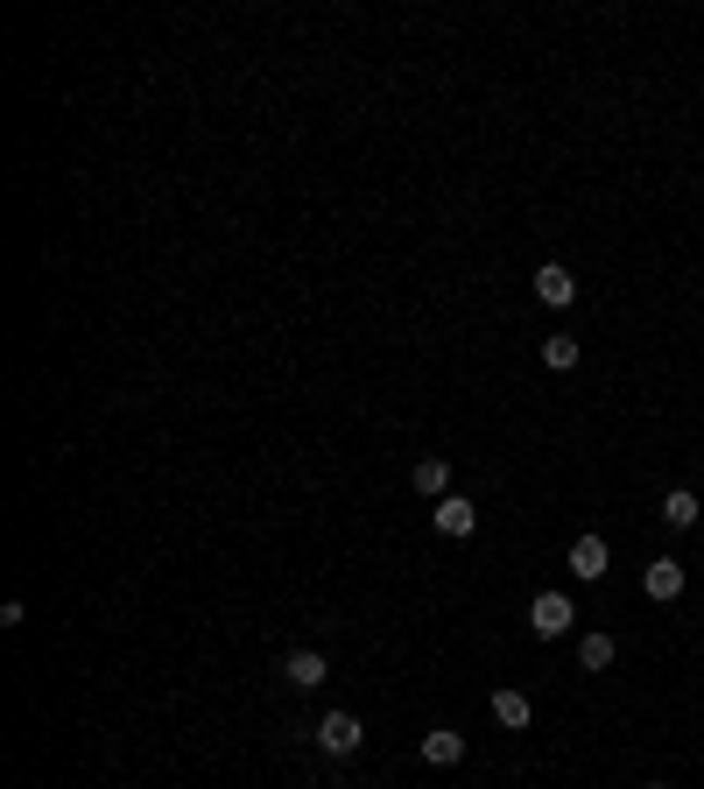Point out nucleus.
I'll return each mask as SVG.
<instances>
[{
  "label": "nucleus",
  "mask_w": 704,
  "mask_h": 789,
  "mask_svg": "<svg viewBox=\"0 0 704 789\" xmlns=\"http://www.w3.org/2000/svg\"><path fill=\"white\" fill-rule=\"evenodd\" d=\"M606 535H578V543H571V578H585V585H592V578H606Z\"/></svg>",
  "instance_id": "423d86ee"
},
{
  "label": "nucleus",
  "mask_w": 704,
  "mask_h": 789,
  "mask_svg": "<svg viewBox=\"0 0 704 789\" xmlns=\"http://www.w3.org/2000/svg\"><path fill=\"white\" fill-rule=\"evenodd\" d=\"M641 592H649V600H677V592H683V564L677 557H655L649 571H641Z\"/></svg>",
  "instance_id": "0eeeda50"
},
{
  "label": "nucleus",
  "mask_w": 704,
  "mask_h": 789,
  "mask_svg": "<svg viewBox=\"0 0 704 789\" xmlns=\"http://www.w3.org/2000/svg\"><path fill=\"white\" fill-rule=\"evenodd\" d=\"M697 515H704V501L691 494V486H669L663 494V522L669 529H697Z\"/></svg>",
  "instance_id": "1a4fd4ad"
},
{
  "label": "nucleus",
  "mask_w": 704,
  "mask_h": 789,
  "mask_svg": "<svg viewBox=\"0 0 704 789\" xmlns=\"http://www.w3.org/2000/svg\"><path fill=\"white\" fill-rule=\"evenodd\" d=\"M493 719L501 726H529V698L521 691H493Z\"/></svg>",
  "instance_id": "9b49d317"
},
{
  "label": "nucleus",
  "mask_w": 704,
  "mask_h": 789,
  "mask_svg": "<svg viewBox=\"0 0 704 789\" xmlns=\"http://www.w3.org/2000/svg\"><path fill=\"white\" fill-rule=\"evenodd\" d=\"M472 529H479V508L466 494H444L437 501V535H472Z\"/></svg>",
  "instance_id": "6e6552de"
},
{
  "label": "nucleus",
  "mask_w": 704,
  "mask_h": 789,
  "mask_svg": "<svg viewBox=\"0 0 704 789\" xmlns=\"http://www.w3.org/2000/svg\"><path fill=\"white\" fill-rule=\"evenodd\" d=\"M416 754H423L430 768H458V762H466V733L437 726V733H423V740H416Z\"/></svg>",
  "instance_id": "20e7f679"
},
{
  "label": "nucleus",
  "mask_w": 704,
  "mask_h": 789,
  "mask_svg": "<svg viewBox=\"0 0 704 789\" xmlns=\"http://www.w3.org/2000/svg\"><path fill=\"white\" fill-rule=\"evenodd\" d=\"M535 296H543L549 310H564L578 296V275H571V268H557V261H543V268H535Z\"/></svg>",
  "instance_id": "39448f33"
},
{
  "label": "nucleus",
  "mask_w": 704,
  "mask_h": 789,
  "mask_svg": "<svg viewBox=\"0 0 704 789\" xmlns=\"http://www.w3.org/2000/svg\"><path fill=\"white\" fill-rule=\"evenodd\" d=\"M649 789H669V782H649Z\"/></svg>",
  "instance_id": "4468645a"
},
{
  "label": "nucleus",
  "mask_w": 704,
  "mask_h": 789,
  "mask_svg": "<svg viewBox=\"0 0 704 789\" xmlns=\"http://www.w3.org/2000/svg\"><path fill=\"white\" fill-rule=\"evenodd\" d=\"M324 677H332V663H324V649H296V656L282 663V683H289V691H318Z\"/></svg>",
  "instance_id": "f03ea898"
},
{
  "label": "nucleus",
  "mask_w": 704,
  "mask_h": 789,
  "mask_svg": "<svg viewBox=\"0 0 704 789\" xmlns=\"http://www.w3.org/2000/svg\"><path fill=\"white\" fill-rule=\"evenodd\" d=\"M578 663H585V669H606L613 663V634H585V642H578Z\"/></svg>",
  "instance_id": "f8f14e48"
},
{
  "label": "nucleus",
  "mask_w": 704,
  "mask_h": 789,
  "mask_svg": "<svg viewBox=\"0 0 704 789\" xmlns=\"http://www.w3.org/2000/svg\"><path fill=\"white\" fill-rule=\"evenodd\" d=\"M543 367H578V338H543Z\"/></svg>",
  "instance_id": "ddd939ff"
},
{
  "label": "nucleus",
  "mask_w": 704,
  "mask_h": 789,
  "mask_svg": "<svg viewBox=\"0 0 704 789\" xmlns=\"http://www.w3.org/2000/svg\"><path fill=\"white\" fill-rule=\"evenodd\" d=\"M416 494H430V501L452 494V458H416Z\"/></svg>",
  "instance_id": "9d476101"
},
{
  "label": "nucleus",
  "mask_w": 704,
  "mask_h": 789,
  "mask_svg": "<svg viewBox=\"0 0 704 789\" xmlns=\"http://www.w3.org/2000/svg\"><path fill=\"white\" fill-rule=\"evenodd\" d=\"M571 600H564V592H535V600H529V628L535 634H543V642H557V634H571Z\"/></svg>",
  "instance_id": "f257e3e1"
},
{
  "label": "nucleus",
  "mask_w": 704,
  "mask_h": 789,
  "mask_svg": "<svg viewBox=\"0 0 704 789\" xmlns=\"http://www.w3.org/2000/svg\"><path fill=\"white\" fill-rule=\"evenodd\" d=\"M359 740H367V726H359L353 712H324V726H318V748L324 754H353Z\"/></svg>",
  "instance_id": "7ed1b4c3"
}]
</instances>
